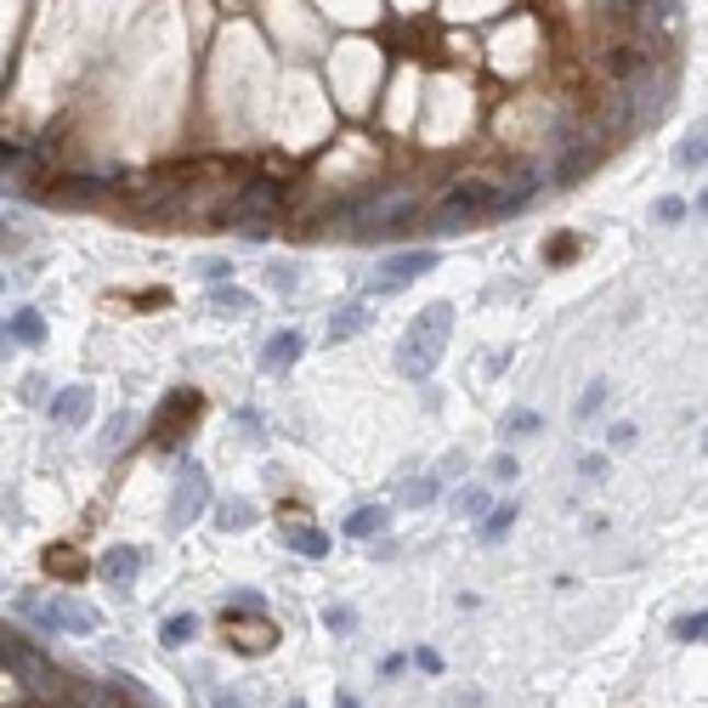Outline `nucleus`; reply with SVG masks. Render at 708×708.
Wrapping results in <instances>:
<instances>
[{
	"mask_svg": "<svg viewBox=\"0 0 708 708\" xmlns=\"http://www.w3.org/2000/svg\"><path fill=\"white\" fill-rule=\"evenodd\" d=\"M454 341V300H431L425 312H414V323L397 341V368L402 380H431L443 368V352Z\"/></svg>",
	"mask_w": 708,
	"mask_h": 708,
	"instance_id": "nucleus-1",
	"label": "nucleus"
},
{
	"mask_svg": "<svg viewBox=\"0 0 708 708\" xmlns=\"http://www.w3.org/2000/svg\"><path fill=\"white\" fill-rule=\"evenodd\" d=\"M18 613L28 624H41V629H57V635H96V629H103V618H96L85 601L62 595V590L52 601H18Z\"/></svg>",
	"mask_w": 708,
	"mask_h": 708,
	"instance_id": "nucleus-2",
	"label": "nucleus"
},
{
	"mask_svg": "<svg viewBox=\"0 0 708 708\" xmlns=\"http://www.w3.org/2000/svg\"><path fill=\"white\" fill-rule=\"evenodd\" d=\"M493 205H499V182H459V187L443 198V210L431 216V232H459L465 221L493 216Z\"/></svg>",
	"mask_w": 708,
	"mask_h": 708,
	"instance_id": "nucleus-3",
	"label": "nucleus"
},
{
	"mask_svg": "<svg viewBox=\"0 0 708 708\" xmlns=\"http://www.w3.org/2000/svg\"><path fill=\"white\" fill-rule=\"evenodd\" d=\"M205 511H210V470L198 459H182L176 465V488H171V516H164V522H171V533H182Z\"/></svg>",
	"mask_w": 708,
	"mask_h": 708,
	"instance_id": "nucleus-4",
	"label": "nucleus"
},
{
	"mask_svg": "<svg viewBox=\"0 0 708 708\" xmlns=\"http://www.w3.org/2000/svg\"><path fill=\"white\" fill-rule=\"evenodd\" d=\"M198 420H205V397H198V391H171V397H164V409H159V431H153V448L159 454H171L176 443H182V436L198 425Z\"/></svg>",
	"mask_w": 708,
	"mask_h": 708,
	"instance_id": "nucleus-5",
	"label": "nucleus"
},
{
	"mask_svg": "<svg viewBox=\"0 0 708 708\" xmlns=\"http://www.w3.org/2000/svg\"><path fill=\"white\" fill-rule=\"evenodd\" d=\"M431 266H436V250H431V244H420V250H397V255L380 261V273L368 278V289H375V295H391V289H402V284H414L420 273H431Z\"/></svg>",
	"mask_w": 708,
	"mask_h": 708,
	"instance_id": "nucleus-6",
	"label": "nucleus"
},
{
	"mask_svg": "<svg viewBox=\"0 0 708 708\" xmlns=\"http://www.w3.org/2000/svg\"><path fill=\"white\" fill-rule=\"evenodd\" d=\"M420 210V198L414 193H397V198H380V205H368L357 216V232L368 239V232H402V221H409Z\"/></svg>",
	"mask_w": 708,
	"mask_h": 708,
	"instance_id": "nucleus-7",
	"label": "nucleus"
},
{
	"mask_svg": "<svg viewBox=\"0 0 708 708\" xmlns=\"http://www.w3.org/2000/svg\"><path fill=\"white\" fill-rule=\"evenodd\" d=\"M96 572H103L114 590H130V584L142 579V550L137 545H109L103 561H96Z\"/></svg>",
	"mask_w": 708,
	"mask_h": 708,
	"instance_id": "nucleus-8",
	"label": "nucleus"
},
{
	"mask_svg": "<svg viewBox=\"0 0 708 708\" xmlns=\"http://www.w3.org/2000/svg\"><path fill=\"white\" fill-rule=\"evenodd\" d=\"M300 357H307V334H300V329H278L273 341L261 346V368H266V375H284V368H295Z\"/></svg>",
	"mask_w": 708,
	"mask_h": 708,
	"instance_id": "nucleus-9",
	"label": "nucleus"
},
{
	"mask_svg": "<svg viewBox=\"0 0 708 708\" xmlns=\"http://www.w3.org/2000/svg\"><path fill=\"white\" fill-rule=\"evenodd\" d=\"M91 402H96V391H91V386H62V391L52 397V420L75 431V425H85V420H91Z\"/></svg>",
	"mask_w": 708,
	"mask_h": 708,
	"instance_id": "nucleus-10",
	"label": "nucleus"
},
{
	"mask_svg": "<svg viewBox=\"0 0 708 708\" xmlns=\"http://www.w3.org/2000/svg\"><path fill=\"white\" fill-rule=\"evenodd\" d=\"M284 545H289L295 556H307V561H323V556H329V533L312 527V522H284Z\"/></svg>",
	"mask_w": 708,
	"mask_h": 708,
	"instance_id": "nucleus-11",
	"label": "nucleus"
},
{
	"mask_svg": "<svg viewBox=\"0 0 708 708\" xmlns=\"http://www.w3.org/2000/svg\"><path fill=\"white\" fill-rule=\"evenodd\" d=\"M368 323H375V312H368V300H352V307H341V312L329 318V346L352 341V334H363Z\"/></svg>",
	"mask_w": 708,
	"mask_h": 708,
	"instance_id": "nucleus-12",
	"label": "nucleus"
},
{
	"mask_svg": "<svg viewBox=\"0 0 708 708\" xmlns=\"http://www.w3.org/2000/svg\"><path fill=\"white\" fill-rule=\"evenodd\" d=\"M7 341H18V346H46V318H41L35 307H18L12 323H7Z\"/></svg>",
	"mask_w": 708,
	"mask_h": 708,
	"instance_id": "nucleus-13",
	"label": "nucleus"
},
{
	"mask_svg": "<svg viewBox=\"0 0 708 708\" xmlns=\"http://www.w3.org/2000/svg\"><path fill=\"white\" fill-rule=\"evenodd\" d=\"M386 522H391L386 504H357V511L346 516V533L352 538H375V533H386Z\"/></svg>",
	"mask_w": 708,
	"mask_h": 708,
	"instance_id": "nucleus-14",
	"label": "nucleus"
},
{
	"mask_svg": "<svg viewBox=\"0 0 708 708\" xmlns=\"http://www.w3.org/2000/svg\"><path fill=\"white\" fill-rule=\"evenodd\" d=\"M210 307H216V312H250L255 295L239 289V284H210Z\"/></svg>",
	"mask_w": 708,
	"mask_h": 708,
	"instance_id": "nucleus-15",
	"label": "nucleus"
},
{
	"mask_svg": "<svg viewBox=\"0 0 708 708\" xmlns=\"http://www.w3.org/2000/svg\"><path fill=\"white\" fill-rule=\"evenodd\" d=\"M193 635H198V618H193V613H176V618H164V629H159V640H164V647H171V652H182Z\"/></svg>",
	"mask_w": 708,
	"mask_h": 708,
	"instance_id": "nucleus-16",
	"label": "nucleus"
},
{
	"mask_svg": "<svg viewBox=\"0 0 708 708\" xmlns=\"http://www.w3.org/2000/svg\"><path fill=\"white\" fill-rule=\"evenodd\" d=\"M454 511H459V516H470V522H482V516L493 511V504H488V488H477V482L459 488V493H454Z\"/></svg>",
	"mask_w": 708,
	"mask_h": 708,
	"instance_id": "nucleus-17",
	"label": "nucleus"
},
{
	"mask_svg": "<svg viewBox=\"0 0 708 708\" xmlns=\"http://www.w3.org/2000/svg\"><path fill=\"white\" fill-rule=\"evenodd\" d=\"M708 635V613L697 606V613H686V618H674V640H686V647H697V640Z\"/></svg>",
	"mask_w": 708,
	"mask_h": 708,
	"instance_id": "nucleus-18",
	"label": "nucleus"
},
{
	"mask_svg": "<svg viewBox=\"0 0 708 708\" xmlns=\"http://www.w3.org/2000/svg\"><path fill=\"white\" fill-rule=\"evenodd\" d=\"M227 533H239V527H255L261 522V511H255V504H221V516H216Z\"/></svg>",
	"mask_w": 708,
	"mask_h": 708,
	"instance_id": "nucleus-19",
	"label": "nucleus"
},
{
	"mask_svg": "<svg viewBox=\"0 0 708 708\" xmlns=\"http://www.w3.org/2000/svg\"><path fill=\"white\" fill-rule=\"evenodd\" d=\"M511 522H516V504H499V511H488V516H482V538H499Z\"/></svg>",
	"mask_w": 708,
	"mask_h": 708,
	"instance_id": "nucleus-20",
	"label": "nucleus"
},
{
	"mask_svg": "<svg viewBox=\"0 0 708 708\" xmlns=\"http://www.w3.org/2000/svg\"><path fill=\"white\" fill-rule=\"evenodd\" d=\"M606 391H613V386H606V380H590V391H584V402H579V420H595V414H601V402H606Z\"/></svg>",
	"mask_w": 708,
	"mask_h": 708,
	"instance_id": "nucleus-21",
	"label": "nucleus"
},
{
	"mask_svg": "<svg viewBox=\"0 0 708 708\" xmlns=\"http://www.w3.org/2000/svg\"><path fill=\"white\" fill-rule=\"evenodd\" d=\"M28 250V239H23V232L7 221V216H0V255H23Z\"/></svg>",
	"mask_w": 708,
	"mask_h": 708,
	"instance_id": "nucleus-22",
	"label": "nucleus"
},
{
	"mask_svg": "<svg viewBox=\"0 0 708 708\" xmlns=\"http://www.w3.org/2000/svg\"><path fill=\"white\" fill-rule=\"evenodd\" d=\"M352 624H357L352 606H329V613H323V629H334V635H352Z\"/></svg>",
	"mask_w": 708,
	"mask_h": 708,
	"instance_id": "nucleus-23",
	"label": "nucleus"
},
{
	"mask_svg": "<svg viewBox=\"0 0 708 708\" xmlns=\"http://www.w3.org/2000/svg\"><path fill=\"white\" fill-rule=\"evenodd\" d=\"M674 159H681V171H703V137H686Z\"/></svg>",
	"mask_w": 708,
	"mask_h": 708,
	"instance_id": "nucleus-24",
	"label": "nucleus"
},
{
	"mask_svg": "<svg viewBox=\"0 0 708 708\" xmlns=\"http://www.w3.org/2000/svg\"><path fill=\"white\" fill-rule=\"evenodd\" d=\"M436 488H443V477H420V482H409V504H431Z\"/></svg>",
	"mask_w": 708,
	"mask_h": 708,
	"instance_id": "nucleus-25",
	"label": "nucleus"
},
{
	"mask_svg": "<svg viewBox=\"0 0 708 708\" xmlns=\"http://www.w3.org/2000/svg\"><path fill=\"white\" fill-rule=\"evenodd\" d=\"M125 436H130V414H114V425L103 431V454H109V448H119Z\"/></svg>",
	"mask_w": 708,
	"mask_h": 708,
	"instance_id": "nucleus-26",
	"label": "nucleus"
},
{
	"mask_svg": "<svg viewBox=\"0 0 708 708\" xmlns=\"http://www.w3.org/2000/svg\"><path fill=\"white\" fill-rule=\"evenodd\" d=\"M198 278H205V284H227L232 278V261H205V266H198Z\"/></svg>",
	"mask_w": 708,
	"mask_h": 708,
	"instance_id": "nucleus-27",
	"label": "nucleus"
},
{
	"mask_svg": "<svg viewBox=\"0 0 708 708\" xmlns=\"http://www.w3.org/2000/svg\"><path fill=\"white\" fill-rule=\"evenodd\" d=\"M227 613H266L261 595H227Z\"/></svg>",
	"mask_w": 708,
	"mask_h": 708,
	"instance_id": "nucleus-28",
	"label": "nucleus"
},
{
	"mask_svg": "<svg viewBox=\"0 0 708 708\" xmlns=\"http://www.w3.org/2000/svg\"><path fill=\"white\" fill-rule=\"evenodd\" d=\"M686 216V198H658V221H681Z\"/></svg>",
	"mask_w": 708,
	"mask_h": 708,
	"instance_id": "nucleus-29",
	"label": "nucleus"
},
{
	"mask_svg": "<svg viewBox=\"0 0 708 708\" xmlns=\"http://www.w3.org/2000/svg\"><path fill=\"white\" fill-rule=\"evenodd\" d=\"M567 255H579V244H572V239H550L545 244V261H567Z\"/></svg>",
	"mask_w": 708,
	"mask_h": 708,
	"instance_id": "nucleus-30",
	"label": "nucleus"
},
{
	"mask_svg": "<svg viewBox=\"0 0 708 708\" xmlns=\"http://www.w3.org/2000/svg\"><path fill=\"white\" fill-rule=\"evenodd\" d=\"M504 431H511V436H516V431L533 436V431H538V414H511V420H504Z\"/></svg>",
	"mask_w": 708,
	"mask_h": 708,
	"instance_id": "nucleus-31",
	"label": "nucleus"
},
{
	"mask_svg": "<svg viewBox=\"0 0 708 708\" xmlns=\"http://www.w3.org/2000/svg\"><path fill=\"white\" fill-rule=\"evenodd\" d=\"M266 284H273V289H295V266H273V273H266Z\"/></svg>",
	"mask_w": 708,
	"mask_h": 708,
	"instance_id": "nucleus-32",
	"label": "nucleus"
},
{
	"mask_svg": "<svg viewBox=\"0 0 708 708\" xmlns=\"http://www.w3.org/2000/svg\"><path fill=\"white\" fill-rule=\"evenodd\" d=\"M414 663H420L425 674H443V652H431V647H420V652H414Z\"/></svg>",
	"mask_w": 708,
	"mask_h": 708,
	"instance_id": "nucleus-33",
	"label": "nucleus"
},
{
	"mask_svg": "<svg viewBox=\"0 0 708 708\" xmlns=\"http://www.w3.org/2000/svg\"><path fill=\"white\" fill-rule=\"evenodd\" d=\"M493 477H499V482H511V477H516V459H511V454H499V459H493Z\"/></svg>",
	"mask_w": 708,
	"mask_h": 708,
	"instance_id": "nucleus-34",
	"label": "nucleus"
},
{
	"mask_svg": "<svg viewBox=\"0 0 708 708\" xmlns=\"http://www.w3.org/2000/svg\"><path fill=\"white\" fill-rule=\"evenodd\" d=\"M216 708H250L239 692H216Z\"/></svg>",
	"mask_w": 708,
	"mask_h": 708,
	"instance_id": "nucleus-35",
	"label": "nucleus"
},
{
	"mask_svg": "<svg viewBox=\"0 0 708 708\" xmlns=\"http://www.w3.org/2000/svg\"><path fill=\"white\" fill-rule=\"evenodd\" d=\"M334 708H363V703H357L352 692H341V697H334Z\"/></svg>",
	"mask_w": 708,
	"mask_h": 708,
	"instance_id": "nucleus-36",
	"label": "nucleus"
},
{
	"mask_svg": "<svg viewBox=\"0 0 708 708\" xmlns=\"http://www.w3.org/2000/svg\"><path fill=\"white\" fill-rule=\"evenodd\" d=\"M0 352H7V329H0Z\"/></svg>",
	"mask_w": 708,
	"mask_h": 708,
	"instance_id": "nucleus-37",
	"label": "nucleus"
},
{
	"mask_svg": "<svg viewBox=\"0 0 708 708\" xmlns=\"http://www.w3.org/2000/svg\"><path fill=\"white\" fill-rule=\"evenodd\" d=\"M289 708H307V703H289Z\"/></svg>",
	"mask_w": 708,
	"mask_h": 708,
	"instance_id": "nucleus-38",
	"label": "nucleus"
},
{
	"mask_svg": "<svg viewBox=\"0 0 708 708\" xmlns=\"http://www.w3.org/2000/svg\"><path fill=\"white\" fill-rule=\"evenodd\" d=\"M0 289H7V284H0Z\"/></svg>",
	"mask_w": 708,
	"mask_h": 708,
	"instance_id": "nucleus-39",
	"label": "nucleus"
}]
</instances>
